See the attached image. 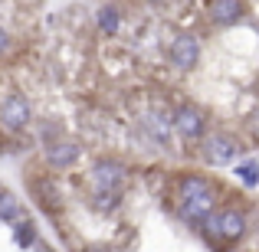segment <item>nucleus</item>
Masks as SVG:
<instances>
[{"label":"nucleus","mask_w":259,"mask_h":252,"mask_svg":"<svg viewBox=\"0 0 259 252\" xmlns=\"http://www.w3.org/2000/svg\"><path fill=\"white\" fill-rule=\"evenodd\" d=\"M174 128H177L181 138L197 141V138H203V131H207V121H203V115L197 112L194 105H181L174 112Z\"/></svg>","instance_id":"39448f33"},{"label":"nucleus","mask_w":259,"mask_h":252,"mask_svg":"<svg viewBox=\"0 0 259 252\" xmlns=\"http://www.w3.org/2000/svg\"><path fill=\"white\" fill-rule=\"evenodd\" d=\"M236 177H240L243 183H246V187H256V177H259V170H256V164H240L236 167Z\"/></svg>","instance_id":"ddd939ff"},{"label":"nucleus","mask_w":259,"mask_h":252,"mask_svg":"<svg viewBox=\"0 0 259 252\" xmlns=\"http://www.w3.org/2000/svg\"><path fill=\"white\" fill-rule=\"evenodd\" d=\"M171 63L177 66V69H194L197 66V59H200V39L197 36H177L174 43H171Z\"/></svg>","instance_id":"423d86ee"},{"label":"nucleus","mask_w":259,"mask_h":252,"mask_svg":"<svg viewBox=\"0 0 259 252\" xmlns=\"http://www.w3.org/2000/svg\"><path fill=\"white\" fill-rule=\"evenodd\" d=\"M210 17H213L220 26H233L236 20L243 17V7L233 4V0H217V4L210 7Z\"/></svg>","instance_id":"1a4fd4ad"},{"label":"nucleus","mask_w":259,"mask_h":252,"mask_svg":"<svg viewBox=\"0 0 259 252\" xmlns=\"http://www.w3.org/2000/svg\"><path fill=\"white\" fill-rule=\"evenodd\" d=\"M7 46H10V36H7V30H4V26H0V53H4Z\"/></svg>","instance_id":"4468645a"},{"label":"nucleus","mask_w":259,"mask_h":252,"mask_svg":"<svg viewBox=\"0 0 259 252\" xmlns=\"http://www.w3.org/2000/svg\"><path fill=\"white\" fill-rule=\"evenodd\" d=\"M213 200H217V193L203 177L190 174V177L181 180V207H184V216H187L190 223L207 220V216L213 213Z\"/></svg>","instance_id":"f257e3e1"},{"label":"nucleus","mask_w":259,"mask_h":252,"mask_svg":"<svg viewBox=\"0 0 259 252\" xmlns=\"http://www.w3.org/2000/svg\"><path fill=\"white\" fill-rule=\"evenodd\" d=\"M79 154H82V147H79L76 141H56V144H50V151H46V161L56 170H66L79 161Z\"/></svg>","instance_id":"6e6552de"},{"label":"nucleus","mask_w":259,"mask_h":252,"mask_svg":"<svg viewBox=\"0 0 259 252\" xmlns=\"http://www.w3.org/2000/svg\"><path fill=\"white\" fill-rule=\"evenodd\" d=\"M0 220H7V223L20 220V203L13 196H0Z\"/></svg>","instance_id":"9b49d317"},{"label":"nucleus","mask_w":259,"mask_h":252,"mask_svg":"<svg viewBox=\"0 0 259 252\" xmlns=\"http://www.w3.org/2000/svg\"><path fill=\"white\" fill-rule=\"evenodd\" d=\"M210 233H217L223 242H236L246 236V216L240 213V210H223V213H217L213 220L207 223Z\"/></svg>","instance_id":"f03ea898"},{"label":"nucleus","mask_w":259,"mask_h":252,"mask_svg":"<svg viewBox=\"0 0 259 252\" xmlns=\"http://www.w3.org/2000/svg\"><path fill=\"white\" fill-rule=\"evenodd\" d=\"M33 239H36V226H33V223H20L17 226V242L20 246H33Z\"/></svg>","instance_id":"f8f14e48"},{"label":"nucleus","mask_w":259,"mask_h":252,"mask_svg":"<svg viewBox=\"0 0 259 252\" xmlns=\"http://www.w3.org/2000/svg\"><path fill=\"white\" fill-rule=\"evenodd\" d=\"M118 7H99V30L102 33H118Z\"/></svg>","instance_id":"9d476101"},{"label":"nucleus","mask_w":259,"mask_h":252,"mask_svg":"<svg viewBox=\"0 0 259 252\" xmlns=\"http://www.w3.org/2000/svg\"><path fill=\"white\" fill-rule=\"evenodd\" d=\"M0 121H4L10 131H20V128L30 125V102L23 98V95H7L4 102H0Z\"/></svg>","instance_id":"7ed1b4c3"},{"label":"nucleus","mask_w":259,"mask_h":252,"mask_svg":"<svg viewBox=\"0 0 259 252\" xmlns=\"http://www.w3.org/2000/svg\"><path fill=\"white\" fill-rule=\"evenodd\" d=\"M121 180H125V170H121V164H115V161H99L92 167V183H95L99 193H115L121 187Z\"/></svg>","instance_id":"0eeeda50"},{"label":"nucleus","mask_w":259,"mask_h":252,"mask_svg":"<svg viewBox=\"0 0 259 252\" xmlns=\"http://www.w3.org/2000/svg\"><path fill=\"white\" fill-rule=\"evenodd\" d=\"M203 158H207V164H213V167H227V164H233V161L240 158V147H236V141L227 138V134H213V138H207Z\"/></svg>","instance_id":"20e7f679"}]
</instances>
